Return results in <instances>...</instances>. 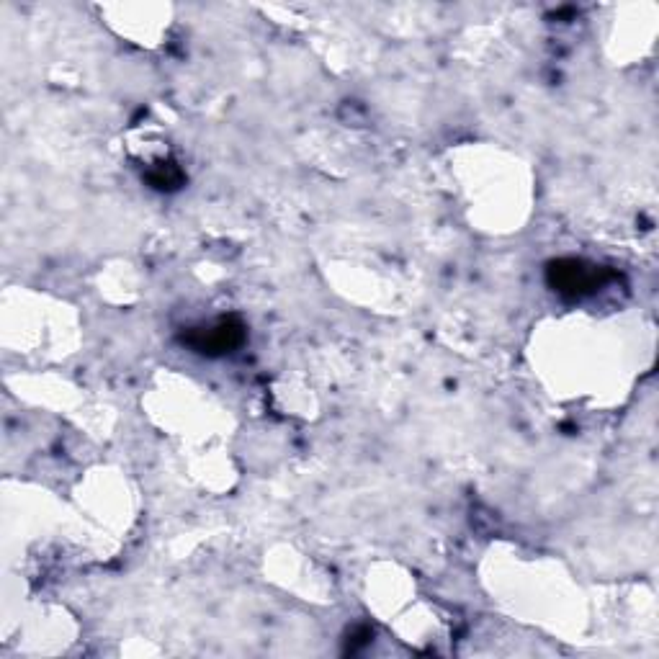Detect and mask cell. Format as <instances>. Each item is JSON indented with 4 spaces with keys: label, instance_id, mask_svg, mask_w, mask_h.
<instances>
[{
    "label": "cell",
    "instance_id": "3",
    "mask_svg": "<svg viewBox=\"0 0 659 659\" xmlns=\"http://www.w3.org/2000/svg\"><path fill=\"white\" fill-rule=\"evenodd\" d=\"M147 183L158 191H178L183 186V173L176 163H158L147 173Z\"/></svg>",
    "mask_w": 659,
    "mask_h": 659
},
{
    "label": "cell",
    "instance_id": "1",
    "mask_svg": "<svg viewBox=\"0 0 659 659\" xmlns=\"http://www.w3.org/2000/svg\"><path fill=\"white\" fill-rule=\"evenodd\" d=\"M611 279V273L600 266H590V263H582V260H554L546 268V284L551 289L569 299H580L587 294H595L605 281Z\"/></svg>",
    "mask_w": 659,
    "mask_h": 659
},
{
    "label": "cell",
    "instance_id": "4",
    "mask_svg": "<svg viewBox=\"0 0 659 659\" xmlns=\"http://www.w3.org/2000/svg\"><path fill=\"white\" fill-rule=\"evenodd\" d=\"M371 641V631L369 629H358L353 631V641L348 639V652H358L363 644H369Z\"/></svg>",
    "mask_w": 659,
    "mask_h": 659
},
{
    "label": "cell",
    "instance_id": "2",
    "mask_svg": "<svg viewBox=\"0 0 659 659\" xmlns=\"http://www.w3.org/2000/svg\"><path fill=\"white\" fill-rule=\"evenodd\" d=\"M181 340L183 345H188L191 351L201 353V356H224V353L240 348L245 340V325L237 317H222L214 325L191 327Z\"/></svg>",
    "mask_w": 659,
    "mask_h": 659
}]
</instances>
